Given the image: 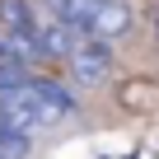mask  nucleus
<instances>
[{
  "label": "nucleus",
  "instance_id": "nucleus-2",
  "mask_svg": "<svg viewBox=\"0 0 159 159\" xmlns=\"http://www.w3.org/2000/svg\"><path fill=\"white\" fill-rule=\"evenodd\" d=\"M24 94H28L33 103H42V108H47V112H52L56 122H61V117H75V112H80L75 94H70L66 84H56L52 75H38V70H33V75H28V84H24Z\"/></svg>",
  "mask_w": 159,
  "mask_h": 159
},
{
  "label": "nucleus",
  "instance_id": "nucleus-3",
  "mask_svg": "<svg viewBox=\"0 0 159 159\" xmlns=\"http://www.w3.org/2000/svg\"><path fill=\"white\" fill-rule=\"evenodd\" d=\"M131 24H136V10H131V0H108V5L94 14V24H89V33L84 38H94V42H117L122 33H131Z\"/></svg>",
  "mask_w": 159,
  "mask_h": 159
},
{
  "label": "nucleus",
  "instance_id": "nucleus-1",
  "mask_svg": "<svg viewBox=\"0 0 159 159\" xmlns=\"http://www.w3.org/2000/svg\"><path fill=\"white\" fill-rule=\"evenodd\" d=\"M66 61H70V75L80 80V84H89V89L103 84V80L112 75V47H103V42H94V38H80Z\"/></svg>",
  "mask_w": 159,
  "mask_h": 159
},
{
  "label": "nucleus",
  "instance_id": "nucleus-5",
  "mask_svg": "<svg viewBox=\"0 0 159 159\" xmlns=\"http://www.w3.org/2000/svg\"><path fill=\"white\" fill-rule=\"evenodd\" d=\"M108 5V0H66V10H61V24L75 33V38H84L89 33V24H94V14Z\"/></svg>",
  "mask_w": 159,
  "mask_h": 159
},
{
  "label": "nucleus",
  "instance_id": "nucleus-7",
  "mask_svg": "<svg viewBox=\"0 0 159 159\" xmlns=\"http://www.w3.org/2000/svg\"><path fill=\"white\" fill-rule=\"evenodd\" d=\"M154 38H159V14H154Z\"/></svg>",
  "mask_w": 159,
  "mask_h": 159
},
{
  "label": "nucleus",
  "instance_id": "nucleus-4",
  "mask_svg": "<svg viewBox=\"0 0 159 159\" xmlns=\"http://www.w3.org/2000/svg\"><path fill=\"white\" fill-rule=\"evenodd\" d=\"M38 10L33 0H0V33H33Z\"/></svg>",
  "mask_w": 159,
  "mask_h": 159
},
{
  "label": "nucleus",
  "instance_id": "nucleus-6",
  "mask_svg": "<svg viewBox=\"0 0 159 159\" xmlns=\"http://www.w3.org/2000/svg\"><path fill=\"white\" fill-rule=\"evenodd\" d=\"M47 5H52V14L61 19V10H66V0H47Z\"/></svg>",
  "mask_w": 159,
  "mask_h": 159
}]
</instances>
